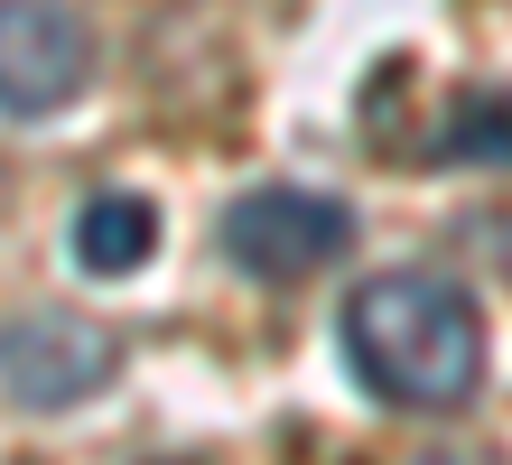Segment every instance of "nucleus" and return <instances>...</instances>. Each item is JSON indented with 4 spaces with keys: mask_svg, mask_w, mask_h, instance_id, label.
<instances>
[{
    "mask_svg": "<svg viewBox=\"0 0 512 465\" xmlns=\"http://www.w3.org/2000/svg\"><path fill=\"white\" fill-rule=\"evenodd\" d=\"M345 363L391 410H457L485 382V317L447 270H382L345 298Z\"/></svg>",
    "mask_w": 512,
    "mask_h": 465,
    "instance_id": "nucleus-1",
    "label": "nucleus"
},
{
    "mask_svg": "<svg viewBox=\"0 0 512 465\" xmlns=\"http://www.w3.org/2000/svg\"><path fill=\"white\" fill-rule=\"evenodd\" d=\"M354 242V205L345 196H317V186H252V196L224 205V252L243 279H270V289H289V279L326 270Z\"/></svg>",
    "mask_w": 512,
    "mask_h": 465,
    "instance_id": "nucleus-2",
    "label": "nucleus"
},
{
    "mask_svg": "<svg viewBox=\"0 0 512 465\" xmlns=\"http://www.w3.org/2000/svg\"><path fill=\"white\" fill-rule=\"evenodd\" d=\"M94 75V28L75 0H0V121H56Z\"/></svg>",
    "mask_w": 512,
    "mask_h": 465,
    "instance_id": "nucleus-3",
    "label": "nucleus"
},
{
    "mask_svg": "<svg viewBox=\"0 0 512 465\" xmlns=\"http://www.w3.org/2000/svg\"><path fill=\"white\" fill-rule=\"evenodd\" d=\"M112 363H122L112 326L75 317V307H28V317L0 326V391L19 410H75L112 382Z\"/></svg>",
    "mask_w": 512,
    "mask_h": 465,
    "instance_id": "nucleus-4",
    "label": "nucleus"
},
{
    "mask_svg": "<svg viewBox=\"0 0 512 465\" xmlns=\"http://www.w3.org/2000/svg\"><path fill=\"white\" fill-rule=\"evenodd\" d=\"M66 252H75L84 279H131L149 252H159V205L149 196H84Z\"/></svg>",
    "mask_w": 512,
    "mask_h": 465,
    "instance_id": "nucleus-5",
    "label": "nucleus"
},
{
    "mask_svg": "<svg viewBox=\"0 0 512 465\" xmlns=\"http://www.w3.org/2000/svg\"><path fill=\"white\" fill-rule=\"evenodd\" d=\"M438 159L457 168H512V93H457L447 103V131H438Z\"/></svg>",
    "mask_w": 512,
    "mask_h": 465,
    "instance_id": "nucleus-6",
    "label": "nucleus"
}]
</instances>
